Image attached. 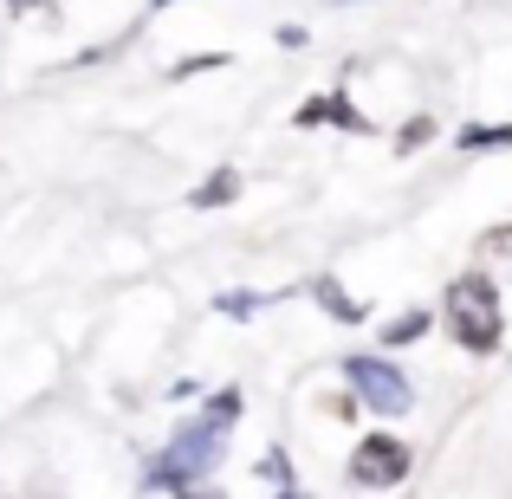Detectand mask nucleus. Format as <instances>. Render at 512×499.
Segmentation results:
<instances>
[{
  "mask_svg": "<svg viewBox=\"0 0 512 499\" xmlns=\"http://www.w3.org/2000/svg\"><path fill=\"white\" fill-rule=\"evenodd\" d=\"M325 117H331V124H344V130H357V137L370 130V117H363L350 98H325Z\"/></svg>",
  "mask_w": 512,
  "mask_h": 499,
  "instance_id": "9b49d317",
  "label": "nucleus"
},
{
  "mask_svg": "<svg viewBox=\"0 0 512 499\" xmlns=\"http://www.w3.org/2000/svg\"><path fill=\"white\" fill-rule=\"evenodd\" d=\"M441 318H448L454 344L474 350V357L500 350V337H506V305H500V286H493L487 273H461L454 279L448 299H441Z\"/></svg>",
  "mask_w": 512,
  "mask_h": 499,
  "instance_id": "f03ea898",
  "label": "nucleus"
},
{
  "mask_svg": "<svg viewBox=\"0 0 512 499\" xmlns=\"http://www.w3.org/2000/svg\"><path fill=\"white\" fill-rule=\"evenodd\" d=\"M234 195H240V169H214L208 182H195V195H188V201H195V208H227Z\"/></svg>",
  "mask_w": 512,
  "mask_h": 499,
  "instance_id": "0eeeda50",
  "label": "nucleus"
},
{
  "mask_svg": "<svg viewBox=\"0 0 512 499\" xmlns=\"http://www.w3.org/2000/svg\"><path fill=\"white\" fill-rule=\"evenodd\" d=\"M240 422V389H214L208 409L195 415V422H182L169 435V448L150 461V474H143V487L150 493H195L201 480H208V467L221 461L227 448V428Z\"/></svg>",
  "mask_w": 512,
  "mask_h": 499,
  "instance_id": "f257e3e1",
  "label": "nucleus"
},
{
  "mask_svg": "<svg viewBox=\"0 0 512 499\" xmlns=\"http://www.w3.org/2000/svg\"><path fill=\"white\" fill-rule=\"evenodd\" d=\"M260 474H266V480H273V487H279V493H299V480H292V461H286V454H279V448H266V461H260Z\"/></svg>",
  "mask_w": 512,
  "mask_h": 499,
  "instance_id": "9d476101",
  "label": "nucleus"
},
{
  "mask_svg": "<svg viewBox=\"0 0 512 499\" xmlns=\"http://www.w3.org/2000/svg\"><path fill=\"white\" fill-rule=\"evenodd\" d=\"M150 7H156V13H163V7H175V0H150Z\"/></svg>",
  "mask_w": 512,
  "mask_h": 499,
  "instance_id": "dca6fc26",
  "label": "nucleus"
},
{
  "mask_svg": "<svg viewBox=\"0 0 512 499\" xmlns=\"http://www.w3.org/2000/svg\"><path fill=\"white\" fill-rule=\"evenodd\" d=\"M7 7H13V13H52L59 0H7Z\"/></svg>",
  "mask_w": 512,
  "mask_h": 499,
  "instance_id": "2eb2a0df",
  "label": "nucleus"
},
{
  "mask_svg": "<svg viewBox=\"0 0 512 499\" xmlns=\"http://www.w3.org/2000/svg\"><path fill=\"white\" fill-rule=\"evenodd\" d=\"M260 292H221V299H214V312L221 318H260Z\"/></svg>",
  "mask_w": 512,
  "mask_h": 499,
  "instance_id": "1a4fd4ad",
  "label": "nucleus"
},
{
  "mask_svg": "<svg viewBox=\"0 0 512 499\" xmlns=\"http://www.w3.org/2000/svg\"><path fill=\"white\" fill-rule=\"evenodd\" d=\"M487 247H493V253H506V260H512V227H493V234H487Z\"/></svg>",
  "mask_w": 512,
  "mask_h": 499,
  "instance_id": "4468645a",
  "label": "nucleus"
},
{
  "mask_svg": "<svg viewBox=\"0 0 512 499\" xmlns=\"http://www.w3.org/2000/svg\"><path fill=\"white\" fill-rule=\"evenodd\" d=\"M428 137H435V117H409V124L396 130V150H422Z\"/></svg>",
  "mask_w": 512,
  "mask_h": 499,
  "instance_id": "f8f14e48",
  "label": "nucleus"
},
{
  "mask_svg": "<svg viewBox=\"0 0 512 499\" xmlns=\"http://www.w3.org/2000/svg\"><path fill=\"white\" fill-rule=\"evenodd\" d=\"M422 331H428V312H402V318H389V325H383V350H402V344H415Z\"/></svg>",
  "mask_w": 512,
  "mask_h": 499,
  "instance_id": "6e6552de",
  "label": "nucleus"
},
{
  "mask_svg": "<svg viewBox=\"0 0 512 499\" xmlns=\"http://www.w3.org/2000/svg\"><path fill=\"white\" fill-rule=\"evenodd\" d=\"M409 474V448L396 435H363L350 454V487H396Z\"/></svg>",
  "mask_w": 512,
  "mask_h": 499,
  "instance_id": "20e7f679",
  "label": "nucleus"
},
{
  "mask_svg": "<svg viewBox=\"0 0 512 499\" xmlns=\"http://www.w3.org/2000/svg\"><path fill=\"white\" fill-rule=\"evenodd\" d=\"M273 39H279V46H286V52H299V46H305V39H312V33H305V26H279Z\"/></svg>",
  "mask_w": 512,
  "mask_h": 499,
  "instance_id": "ddd939ff",
  "label": "nucleus"
},
{
  "mask_svg": "<svg viewBox=\"0 0 512 499\" xmlns=\"http://www.w3.org/2000/svg\"><path fill=\"white\" fill-rule=\"evenodd\" d=\"M344 376L370 415H409L415 409V383L389 357H344Z\"/></svg>",
  "mask_w": 512,
  "mask_h": 499,
  "instance_id": "7ed1b4c3",
  "label": "nucleus"
},
{
  "mask_svg": "<svg viewBox=\"0 0 512 499\" xmlns=\"http://www.w3.org/2000/svg\"><path fill=\"white\" fill-rule=\"evenodd\" d=\"M338 7H350V0H338Z\"/></svg>",
  "mask_w": 512,
  "mask_h": 499,
  "instance_id": "f3484780",
  "label": "nucleus"
},
{
  "mask_svg": "<svg viewBox=\"0 0 512 499\" xmlns=\"http://www.w3.org/2000/svg\"><path fill=\"white\" fill-rule=\"evenodd\" d=\"M312 299L325 305V318H338V325H357V318H363V305L350 299V292H344L331 273H325V279H312Z\"/></svg>",
  "mask_w": 512,
  "mask_h": 499,
  "instance_id": "39448f33",
  "label": "nucleus"
},
{
  "mask_svg": "<svg viewBox=\"0 0 512 499\" xmlns=\"http://www.w3.org/2000/svg\"><path fill=\"white\" fill-rule=\"evenodd\" d=\"M454 150H467V156H493V150H512V124H467L461 137H454Z\"/></svg>",
  "mask_w": 512,
  "mask_h": 499,
  "instance_id": "423d86ee",
  "label": "nucleus"
}]
</instances>
